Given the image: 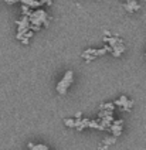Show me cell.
I'll return each mask as SVG.
<instances>
[{
    "mask_svg": "<svg viewBox=\"0 0 146 150\" xmlns=\"http://www.w3.org/2000/svg\"><path fill=\"white\" fill-rule=\"evenodd\" d=\"M65 125L69 127H75V120L74 119H65Z\"/></svg>",
    "mask_w": 146,
    "mask_h": 150,
    "instance_id": "8fae6325",
    "label": "cell"
},
{
    "mask_svg": "<svg viewBox=\"0 0 146 150\" xmlns=\"http://www.w3.org/2000/svg\"><path fill=\"white\" fill-rule=\"evenodd\" d=\"M125 1H126V0H125Z\"/></svg>",
    "mask_w": 146,
    "mask_h": 150,
    "instance_id": "9a60e30c",
    "label": "cell"
},
{
    "mask_svg": "<svg viewBox=\"0 0 146 150\" xmlns=\"http://www.w3.org/2000/svg\"><path fill=\"white\" fill-rule=\"evenodd\" d=\"M72 79H74V72L68 69L64 76L61 78V81L57 83V92L60 93V95H65L67 91H68V88L71 86V83H72Z\"/></svg>",
    "mask_w": 146,
    "mask_h": 150,
    "instance_id": "7a4b0ae2",
    "label": "cell"
},
{
    "mask_svg": "<svg viewBox=\"0 0 146 150\" xmlns=\"http://www.w3.org/2000/svg\"><path fill=\"white\" fill-rule=\"evenodd\" d=\"M24 6H27V7H33V8H37L38 6H41L43 3L40 1V0H20Z\"/></svg>",
    "mask_w": 146,
    "mask_h": 150,
    "instance_id": "9c48e42d",
    "label": "cell"
},
{
    "mask_svg": "<svg viewBox=\"0 0 146 150\" xmlns=\"http://www.w3.org/2000/svg\"><path fill=\"white\" fill-rule=\"evenodd\" d=\"M106 51H111V47H105V48H101V50H92V48H89V50H86L82 52V57H84L86 61H91V59H94V58H96V57L105 54Z\"/></svg>",
    "mask_w": 146,
    "mask_h": 150,
    "instance_id": "277c9868",
    "label": "cell"
},
{
    "mask_svg": "<svg viewBox=\"0 0 146 150\" xmlns=\"http://www.w3.org/2000/svg\"><path fill=\"white\" fill-rule=\"evenodd\" d=\"M123 7H125V10L128 13H133V11H137L140 8V4H139L137 0H126L125 4H123Z\"/></svg>",
    "mask_w": 146,
    "mask_h": 150,
    "instance_id": "8992f818",
    "label": "cell"
},
{
    "mask_svg": "<svg viewBox=\"0 0 146 150\" xmlns=\"http://www.w3.org/2000/svg\"><path fill=\"white\" fill-rule=\"evenodd\" d=\"M111 51H112V54H113V57H120V54L125 51V45H123V42L120 41V42H118L116 45L111 47Z\"/></svg>",
    "mask_w": 146,
    "mask_h": 150,
    "instance_id": "ba28073f",
    "label": "cell"
},
{
    "mask_svg": "<svg viewBox=\"0 0 146 150\" xmlns=\"http://www.w3.org/2000/svg\"><path fill=\"white\" fill-rule=\"evenodd\" d=\"M28 147L30 150H50L48 146H45L43 143H37V144H33V143H28Z\"/></svg>",
    "mask_w": 146,
    "mask_h": 150,
    "instance_id": "30bf717a",
    "label": "cell"
},
{
    "mask_svg": "<svg viewBox=\"0 0 146 150\" xmlns=\"http://www.w3.org/2000/svg\"><path fill=\"white\" fill-rule=\"evenodd\" d=\"M41 3H47V4H51V0H40Z\"/></svg>",
    "mask_w": 146,
    "mask_h": 150,
    "instance_id": "5bb4252c",
    "label": "cell"
},
{
    "mask_svg": "<svg viewBox=\"0 0 146 150\" xmlns=\"http://www.w3.org/2000/svg\"><path fill=\"white\" fill-rule=\"evenodd\" d=\"M113 103H115V106H120L123 110H128V109H130V108H132V105H133V102H132L130 99H128V96H125V95H122L119 99L115 100Z\"/></svg>",
    "mask_w": 146,
    "mask_h": 150,
    "instance_id": "5b68a950",
    "label": "cell"
},
{
    "mask_svg": "<svg viewBox=\"0 0 146 150\" xmlns=\"http://www.w3.org/2000/svg\"><path fill=\"white\" fill-rule=\"evenodd\" d=\"M6 3H10V4H14V3H17L18 0H4Z\"/></svg>",
    "mask_w": 146,
    "mask_h": 150,
    "instance_id": "4fadbf2b",
    "label": "cell"
},
{
    "mask_svg": "<svg viewBox=\"0 0 146 150\" xmlns=\"http://www.w3.org/2000/svg\"><path fill=\"white\" fill-rule=\"evenodd\" d=\"M16 24L18 27V31H17V38H23V34L28 31V28H31V23H30V17L23 16L21 20L16 21Z\"/></svg>",
    "mask_w": 146,
    "mask_h": 150,
    "instance_id": "3957f363",
    "label": "cell"
},
{
    "mask_svg": "<svg viewBox=\"0 0 146 150\" xmlns=\"http://www.w3.org/2000/svg\"><path fill=\"white\" fill-rule=\"evenodd\" d=\"M122 123H123V120H116V122L112 123L111 130H112V133H113V137H118L122 133Z\"/></svg>",
    "mask_w": 146,
    "mask_h": 150,
    "instance_id": "52a82bcc",
    "label": "cell"
},
{
    "mask_svg": "<svg viewBox=\"0 0 146 150\" xmlns=\"http://www.w3.org/2000/svg\"><path fill=\"white\" fill-rule=\"evenodd\" d=\"M30 23H31V30H40L43 24H48L47 20V13L44 10H37L30 14Z\"/></svg>",
    "mask_w": 146,
    "mask_h": 150,
    "instance_id": "6da1fadb",
    "label": "cell"
},
{
    "mask_svg": "<svg viewBox=\"0 0 146 150\" xmlns=\"http://www.w3.org/2000/svg\"><path fill=\"white\" fill-rule=\"evenodd\" d=\"M115 139H116V137H113V139H108V140H105V143H106V144H111V143L115 142Z\"/></svg>",
    "mask_w": 146,
    "mask_h": 150,
    "instance_id": "7c38bea8",
    "label": "cell"
}]
</instances>
